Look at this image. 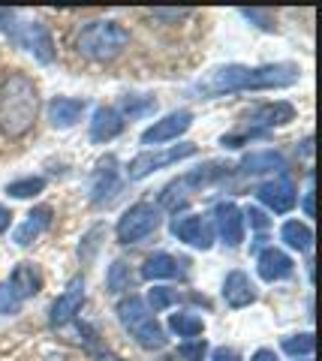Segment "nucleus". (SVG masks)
I'll return each instance as SVG.
<instances>
[{
	"instance_id": "obj_1",
	"label": "nucleus",
	"mask_w": 322,
	"mask_h": 361,
	"mask_svg": "<svg viewBox=\"0 0 322 361\" xmlns=\"http://www.w3.org/2000/svg\"><path fill=\"white\" fill-rule=\"evenodd\" d=\"M302 78V70L295 63H265V66H241L229 63L220 70L208 73L196 87L208 97L232 94V90H274V87H290Z\"/></svg>"
},
{
	"instance_id": "obj_2",
	"label": "nucleus",
	"mask_w": 322,
	"mask_h": 361,
	"mask_svg": "<svg viewBox=\"0 0 322 361\" xmlns=\"http://www.w3.org/2000/svg\"><path fill=\"white\" fill-rule=\"evenodd\" d=\"M39 111L37 85L27 75L13 73L0 82V133L6 139H21L33 130Z\"/></svg>"
},
{
	"instance_id": "obj_3",
	"label": "nucleus",
	"mask_w": 322,
	"mask_h": 361,
	"mask_svg": "<svg viewBox=\"0 0 322 361\" xmlns=\"http://www.w3.org/2000/svg\"><path fill=\"white\" fill-rule=\"evenodd\" d=\"M130 42V30L118 21H91L85 25L79 39H75V49H79L87 61H97V63H106V61H115L120 51L127 49Z\"/></svg>"
},
{
	"instance_id": "obj_4",
	"label": "nucleus",
	"mask_w": 322,
	"mask_h": 361,
	"mask_svg": "<svg viewBox=\"0 0 322 361\" xmlns=\"http://www.w3.org/2000/svg\"><path fill=\"white\" fill-rule=\"evenodd\" d=\"M118 319L142 349H163L166 343H169V337H166V331L160 329V322L154 319L148 304L139 295H130V298H124L118 304Z\"/></svg>"
},
{
	"instance_id": "obj_5",
	"label": "nucleus",
	"mask_w": 322,
	"mask_h": 361,
	"mask_svg": "<svg viewBox=\"0 0 322 361\" xmlns=\"http://www.w3.org/2000/svg\"><path fill=\"white\" fill-rule=\"evenodd\" d=\"M157 226H160V205H154V202H136L118 220V241L136 244L142 238H148Z\"/></svg>"
},
{
	"instance_id": "obj_6",
	"label": "nucleus",
	"mask_w": 322,
	"mask_h": 361,
	"mask_svg": "<svg viewBox=\"0 0 322 361\" xmlns=\"http://www.w3.org/2000/svg\"><path fill=\"white\" fill-rule=\"evenodd\" d=\"M193 154H196V145H190V142L175 145V148H166V151H145L127 166V175H130V180H142V178L154 175L157 169L181 163V160H187V157H193Z\"/></svg>"
},
{
	"instance_id": "obj_7",
	"label": "nucleus",
	"mask_w": 322,
	"mask_h": 361,
	"mask_svg": "<svg viewBox=\"0 0 322 361\" xmlns=\"http://www.w3.org/2000/svg\"><path fill=\"white\" fill-rule=\"evenodd\" d=\"M172 235L178 241L196 247V250H208V247L214 244V226H211V220H205L202 214H181V217H175Z\"/></svg>"
},
{
	"instance_id": "obj_8",
	"label": "nucleus",
	"mask_w": 322,
	"mask_h": 361,
	"mask_svg": "<svg viewBox=\"0 0 322 361\" xmlns=\"http://www.w3.org/2000/svg\"><path fill=\"white\" fill-rule=\"evenodd\" d=\"M16 42L21 45V49H27L39 63H51L54 58H58L54 39H51V33L42 21H27V25H21L16 30Z\"/></svg>"
},
{
	"instance_id": "obj_9",
	"label": "nucleus",
	"mask_w": 322,
	"mask_h": 361,
	"mask_svg": "<svg viewBox=\"0 0 322 361\" xmlns=\"http://www.w3.org/2000/svg\"><path fill=\"white\" fill-rule=\"evenodd\" d=\"M193 127V111H172V115H166L160 121H154V127H148L142 133V142L145 145H163V142H172L178 135H184L187 130Z\"/></svg>"
},
{
	"instance_id": "obj_10",
	"label": "nucleus",
	"mask_w": 322,
	"mask_h": 361,
	"mask_svg": "<svg viewBox=\"0 0 322 361\" xmlns=\"http://www.w3.org/2000/svg\"><path fill=\"white\" fill-rule=\"evenodd\" d=\"M295 118V109L290 103H265L259 109H253V115H247V130L244 135H262L265 130L271 127H283V123H290Z\"/></svg>"
},
{
	"instance_id": "obj_11",
	"label": "nucleus",
	"mask_w": 322,
	"mask_h": 361,
	"mask_svg": "<svg viewBox=\"0 0 322 361\" xmlns=\"http://www.w3.org/2000/svg\"><path fill=\"white\" fill-rule=\"evenodd\" d=\"M214 232L220 235V241L229 244V247H238L244 241V214L238 205L232 202H220L214 208Z\"/></svg>"
},
{
	"instance_id": "obj_12",
	"label": "nucleus",
	"mask_w": 322,
	"mask_h": 361,
	"mask_svg": "<svg viewBox=\"0 0 322 361\" xmlns=\"http://www.w3.org/2000/svg\"><path fill=\"white\" fill-rule=\"evenodd\" d=\"M256 196H259L262 205H268L274 214H286V211L295 208V187L286 175H277L271 180H265V184L256 190Z\"/></svg>"
},
{
	"instance_id": "obj_13",
	"label": "nucleus",
	"mask_w": 322,
	"mask_h": 361,
	"mask_svg": "<svg viewBox=\"0 0 322 361\" xmlns=\"http://www.w3.org/2000/svg\"><path fill=\"white\" fill-rule=\"evenodd\" d=\"M85 304V280L82 277H73L70 283H66V289L58 295V301L51 304V325H66L70 319H75V313L82 310Z\"/></svg>"
},
{
	"instance_id": "obj_14",
	"label": "nucleus",
	"mask_w": 322,
	"mask_h": 361,
	"mask_svg": "<svg viewBox=\"0 0 322 361\" xmlns=\"http://www.w3.org/2000/svg\"><path fill=\"white\" fill-rule=\"evenodd\" d=\"M118 190V160L115 157H106L99 160L91 178V202L94 205H103L106 199H112V193Z\"/></svg>"
},
{
	"instance_id": "obj_15",
	"label": "nucleus",
	"mask_w": 322,
	"mask_h": 361,
	"mask_svg": "<svg viewBox=\"0 0 322 361\" xmlns=\"http://www.w3.org/2000/svg\"><path fill=\"white\" fill-rule=\"evenodd\" d=\"M223 298L229 307H250L253 301H256V286H253V280L244 274V271H229L226 280H223Z\"/></svg>"
},
{
	"instance_id": "obj_16",
	"label": "nucleus",
	"mask_w": 322,
	"mask_h": 361,
	"mask_svg": "<svg viewBox=\"0 0 322 361\" xmlns=\"http://www.w3.org/2000/svg\"><path fill=\"white\" fill-rule=\"evenodd\" d=\"M256 268H259V277L265 283H277V280H286L292 274V259L286 256L283 250H277V247H268V250H262L259 259H256Z\"/></svg>"
},
{
	"instance_id": "obj_17",
	"label": "nucleus",
	"mask_w": 322,
	"mask_h": 361,
	"mask_svg": "<svg viewBox=\"0 0 322 361\" xmlns=\"http://www.w3.org/2000/svg\"><path fill=\"white\" fill-rule=\"evenodd\" d=\"M120 130H124V115H120L118 109H97L94 111V121H91V142H112L115 135H120Z\"/></svg>"
},
{
	"instance_id": "obj_18",
	"label": "nucleus",
	"mask_w": 322,
	"mask_h": 361,
	"mask_svg": "<svg viewBox=\"0 0 322 361\" xmlns=\"http://www.w3.org/2000/svg\"><path fill=\"white\" fill-rule=\"evenodd\" d=\"M85 109H87L85 99L58 97V99H51V103H49V121H51V127L66 130V127H73V123L85 115Z\"/></svg>"
},
{
	"instance_id": "obj_19",
	"label": "nucleus",
	"mask_w": 322,
	"mask_h": 361,
	"mask_svg": "<svg viewBox=\"0 0 322 361\" xmlns=\"http://www.w3.org/2000/svg\"><path fill=\"white\" fill-rule=\"evenodd\" d=\"M9 292L18 298V301H25V298H33L37 292L42 289V277H39V271L27 265V262H21L13 268V274H9Z\"/></svg>"
},
{
	"instance_id": "obj_20",
	"label": "nucleus",
	"mask_w": 322,
	"mask_h": 361,
	"mask_svg": "<svg viewBox=\"0 0 322 361\" xmlns=\"http://www.w3.org/2000/svg\"><path fill=\"white\" fill-rule=\"evenodd\" d=\"M49 226H51V208H49V205H39V208H33V211L27 214V220L16 229L13 241H16L18 247H27V244L37 241L39 235L49 229Z\"/></svg>"
},
{
	"instance_id": "obj_21",
	"label": "nucleus",
	"mask_w": 322,
	"mask_h": 361,
	"mask_svg": "<svg viewBox=\"0 0 322 361\" xmlns=\"http://www.w3.org/2000/svg\"><path fill=\"white\" fill-rule=\"evenodd\" d=\"M238 169H241V175H262V172L286 175V160H283V154H277V151H259V154L244 157Z\"/></svg>"
},
{
	"instance_id": "obj_22",
	"label": "nucleus",
	"mask_w": 322,
	"mask_h": 361,
	"mask_svg": "<svg viewBox=\"0 0 322 361\" xmlns=\"http://www.w3.org/2000/svg\"><path fill=\"white\" fill-rule=\"evenodd\" d=\"M175 274H178V262L169 253H154L145 259V265H142V277L145 280H166Z\"/></svg>"
},
{
	"instance_id": "obj_23",
	"label": "nucleus",
	"mask_w": 322,
	"mask_h": 361,
	"mask_svg": "<svg viewBox=\"0 0 322 361\" xmlns=\"http://www.w3.org/2000/svg\"><path fill=\"white\" fill-rule=\"evenodd\" d=\"M280 235H283L286 247H292V250H298V253L310 250V244H314V232H310V226L307 223H298V220L286 223Z\"/></svg>"
},
{
	"instance_id": "obj_24",
	"label": "nucleus",
	"mask_w": 322,
	"mask_h": 361,
	"mask_svg": "<svg viewBox=\"0 0 322 361\" xmlns=\"http://www.w3.org/2000/svg\"><path fill=\"white\" fill-rule=\"evenodd\" d=\"M132 286V274H130V265L124 262V259H118V262L109 265V274H106V289L112 292V295H118V292H124Z\"/></svg>"
},
{
	"instance_id": "obj_25",
	"label": "nucleus",
	"mask_w": 322,
	"mask_h": 361,
	"mask_svg": "<svg viewBox=\"0 0 322 361\" xmlns=\"http://www.w3.org/2000/svg\"><path fill=\"white\" fill-rule=\"evenodd\" d=\"M169 329L178 337H199V334L205 331V322L199 319V316H193V313H172Z\"/></svg>"
},
{
	"instance_id": "obj_26",
	"label": "nucleus",
	"mask_w": 322,
	"mask_h": 361,
	"mask_svg": "<svg viewBox=\"0 0 322 361\" xmlns=\"http://www.w3.org/2000/svg\"><path fill=\"white\" fill-rule=\"evenodd\" d=\"M46 190V178H21V180H13V184H6V193L13 199H30Z\"/></svg>"
},
{
	"instance_id": "obj_27",
	"label": "nucleus",
	"mask_w": 322,
	"mask_h": 361,
	"mask_svg": "<svg viewBox=\"0 0 322 361\" xmlns=\"http://www.w3.org/2000/svg\"><path fill=\"white\" fill-rule=\"evenodd\" d=\"M314 346H316V341H314V334H292V337H286L283 341V353H290V355H310L314 353Z\"/></svg>"
},
{
	"instance_id": "obj_28",
	"label": "nucleus",
	"mask_w": 322,
	"mask_h": 361,
	"mask_svg": "<svg viewBox=\"0 0 322 361\" xmlns=\"http://www.w3.org/2000/svg\"><path fill=\"white\" fill-rule=\"evenodd\" d=\"M148 310H154V313H157V310H166V307H172V304H175V292L172 289H166V286H154L151 292H148Z\"/></svg>"
},
{
	"instance_id": "obj_29",
	"label": "nucleus",
	"mask_w": 322,
	"mask_h": 361,
	"mask_svg": "<svg viewBox=\"0 0 322 361\" xmlns=\"http://www.w3.org/2000/svg\"><path fill=\"white\" fill-rule=\"evenodd\" d=\"M178 355H181V361H202L208 355V343L202 341V337H196V341H187L178 346Z\"/></svg>"
},
{
	"instance_id": "obj_30",
	"label": "nucleus",
	"mask_w": 322,
	"mask_h": 361,
	"mask_svg": "<svg viewBox=\"0 0 322 361\" xmlns=\"http://www.w3.org/2000/svg\"><path fill=\"white\" fill-rule=\"evenodd\" d=\"M157 109V103L148 97V99H139V97H127L124 99V111L130 118H139V115H148V111H154Z\"/></svg>"
},
{
	"instance_id": "obj_31",
	"label": "nucleus",
	"mask_w": 322,
	"mask_h": 361,
	"mask_svg": "<svg viewBox=\"0 0 322 361\" xmlns=\"http://www.w3.org/2000/svg\"><path fill=\"white\" fill-rule=\"evenodd\" d=\"M21 307V301L9 292V286L6 283H0V316H9V313H16Z\"/></svg>"
},
{
	"instance_id": "obj_32",
	"label": "nucleus",
	"mask_w": 322,
	"mask_h": 361,
	"mask_svg": "<svg viewBox=\"0 0 322 361\" xmlns=\"http://www.w3.org/2000/svg\"><path fill=\"white\" fill-rule=\"evenodd\" d=\"M241 214H244V220H247L253 229H265V226H268V217H265L259 208H247V211H241Z\"/></svg>"
},
{
	"instance_id": "obj_33",
	"label": "nucleus",
	"mask_w": 322,
	"mask_h": 361,
	"mask_svg": "<svg viewBox=\"0 0 322 361\" xmlns=\"http://www.w3.org/2000/svg\"><path fill=\"white\" fill-rule=\"evenodd\" d=\"M244 18H250V21H262V30H274V18L268 13H256V9H244Z\"/></svg>"
},
{
	"instance_id": "obj_34",
	"label": "nucleus",
	"mask_w": 322,
	"mask_h": 361,
	"mask_svg": "<svg viewBox=\"0 0 322 361\" xmlns=\"http://www.w3.org/2000/svg\"><path fill=\"white\" fill-rule=\"evenodd\" d=\"M187 16H190V9H154V18H166V21H178Z\"/></svg>"
},
{
	"instance_id": "obj_35",
	"label": "nucleus",
	"mask_w": 322,
	"mask_h": 361,
	"mask_svg": "<svg viewBox=\"0 0 322 361\" xmlns=\"http://www.w3.org/2000/svg\"><path fill=\"white\" fill-rule=\"evenodd\" d=\"M211 361H241V355L229 346H217L214 353H211Z\"/></svg>"
},
{
	"instance_id": "obj_36",
	"label": "nucleus",
	"mask_w": 322,
	"mask_h": 361,
	"mask_svg": "<svg viewBox=\"0 0 322 361\" xmlns=\"http://www.w3.org/2000/svg\"><path fill=\"white\" fill-rule=\"evenodd\" d=\"M13 21H16L13 9H0V30H13V27H16Z\"/></svg>"
},
{
	"instance_id": "obj_37",
	"label": "nucleus",
	"mask_w": 322,
	"mask_h": 361,
	"mask_svg": "<svg viewBox=\"0 0 322 361\" xmlns=\"http://www.w3.org/2000/svg\"><path fill=\"white\" fill-rule=\"evenodd\" d=\"M304 214H307V217H314V178H310V187L304 193Z\"/></svg>"
},
{
	"instance_id": "obj_38",
	"label": "nucleus",
	"mask_w": 322,
	"mask_h": 361,
	"mask_svg": "<svg viewBox=\"0 0 322 361\" xmlns=\"http://www.w3.org/2000/svg\"><path fill=\"white\" fill-rule=\"evenodd\" d=\"M250 361H280V358H277L274 353H271V349H259V353H253V358Z\"/></svg>"
},
{
	"instance_id": "obj_39",
	"label": "nucleus",
	"mask_w": 322,
	"mask_h": 361,
	"mask_svg": "<svg viewBox=\"0 0 322 361\" xmlns=\"http://www.w3.org/2000/svg\"><path fill=\"white\" fill-rule=\"evenodd\" d=\"M9 217H13V214H9L4 205H0V235H4V232L9 229Z\"/></svg>"
},
{
	"instance_id": "obj_40",
	"label": "nucleus",
	"mask_w": 322,
	"mask_h": 361,
	"mask_svg": "<svg viewBox=\"0 0 322 361\" xmlns=\"http://www.w3.org/2000/svg\"><path fill=\"white\" fill-rule=\"evenodd\" d=\"M166 361H178V355H172V358H166Z\"/></svg>"
}]
</instances>
